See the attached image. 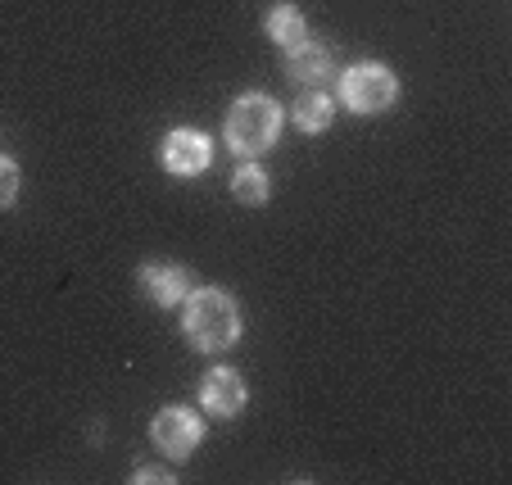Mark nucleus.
I'll use <instances>...</instances> for the list:
<instances>
[{"label": "nucleus", "mask_w": 512, "mask_h": 485, "mask_svg": "<svg viewBox=\"0 0 512 485\" xmlns=\"http://www.w3.org/2000/svg\"><path fill=\"white\" fill-rule=\"evenodd\" d=\"M277 132H281V105L272 96H263V91H245L232 105V114H227V150H236L245 159L272 150Z\"/></svg>", "instance_id": "f03ea898"}, {"label": "nucleus", "mask_w": 512, "mask_h": 485, "mask_svg": "<svg viewBox=\"0 0 512 485\" xmlns=\"http://www.w3.org/2000/svg\"><path fill=\"white\" fill-rule=\"evenodd\" d=\"M263 32H268L272 41H277L281 50L300 46V41H309V23H304V14L295 10V5H272L268 19H263Z\"/></svg>", "instance_id": "1a4fd4ad"}, {"label": "nucleus", "mask_w": 512, "mask_h": 485, "mask_svg": "<svg viewBox=\"0 0 512 485\" xmlns=\"http://www.w3.org/2000/svg\"><path fill=\"white\" fill-rule=\"evenodd\" d=\"M150 436H155V445L164 449L168 458H191L195 449H200V440H204V422H200V413L173 404V408H159L155 413Z\"/></svg>", "instance_id": "20e7f679"}, {"label": "nucleus", "mask_w": 512, "mask_h": 485, "mask_svg": "<svg viewBox=\"0 0 512 485\" xmlns=\"http://www.w3.org/2000/svg\"><path fill=\"white\" fill-rule=\"evenodd\" d=\"M331 46H318V41H300V46L286 50V78L290 82H304V87H318V82L331 78Z\"/></svg>", "instance_id": "6e6552de"}, {"label": "nucleus", "mask_w": 512, "mask_h": 485, "mask_svg": "<svg viewBox=\"0 0 512 485\" xmlns=\"http://www.w3.org/2000/svg\"><path fill=\"white\" fill-rule=\"evenodd\" d=\"M159 159H164L168 173L177 177H195L213 164V141L200 132V127H173L159 146Z\"/></svg>", "instance_id": "39448f33"}, {"label": "nucleus", "mask_w": 512, "mask_h": 485, "mask_svg": "<svg viewBox=\"0 0 512 485\" xmlns=\"http://www.w3.org/2000/svg\"><path fill=\"white\" fill-rule=\"evenodd\" d=\"M132 481H164V485H173L177 481V476L173 472H164V467H136V472H132Z\"/></svg>", "instance_id": "ddd939ff"}, {"label": "nucleus", "mask_w": 512, "mask_h": 485, "mask_svg": "<svg viewBox=\"0 0 512 485\" xmlns=\"http://www.w3.org/2000/svg\"><path fill=\"white\" fill-rule=\"evenodd\" d=\"M232 195L241 204H250V209H259V204H268V195H272V177L263 173L259 164H241L232 173Z\"/></svg>", "instance_id": "9b49d317"}, {"label": "nucleus", "mask_w": 512, "mask_h": 485, "mask_svg": "<svg viewBox=\"0 0 512 485\" xmlns=\"http://www.w3.org/2000/svg\"><path fill=\"white\" fill-rule=\"evenodd\" d=\"M186 313H182V331L200 354H223L241 340V309L227 291L204 286V291L186 295Z\"/></svg>", "instance_id": "f257e3e1"}, {"label": "nucleus", "mask_w": 512, "mask_h": 485, "mask_svg": "<svg viewBox=\"0 0 512 485\" xmlns=\"http://www.w3.org/2000/svg\"><path fill=\"white\" fill-rule=\"evenodd\" d=\"M399 96V82L386 64H354L340 78V100H345L354 114H381L390 109Z\"/></svg>", "instance_id": "7ed1b4c3"}, {"label": "nucleus", "mask_w": 512, "mask_h": 485, "mask_svg": "<svg viewBox=\"0 0 512 485\" xmlns=\"http://www.w3.org/2000/svg\"><path fill=\"white\" fill-rule=\"evenodd\" d=\"M245 381H241V372H232V368H209L204 372V381H200V404L209 408L213 418H236L245 408Z\"/></svg>", "instance_id": "0eeeda50"}, {"label": "nucleus", "mask_w": 512, "mask_h": 485, "mask_svg": "<svg viewBox=\"0 0 512 485\" xmlns=\"http://www.w3.org/2000/svg\"><path fill=\"white\" fill-rule=\"evenodd\" d=\"M290 118H295V127L309 136L327 132L331 118H336V105H331V96H322V91H309V96L295 100V109H290Z\"/></svg>", "instance_id": "9d476101"}, {"label": "nucleus", "mask_w": 512, "mask_h": 485, "mask_svg": "<svg viewBox=\"0 0 512 485\" xmlns=\"http://www.w3.org/2000/svg\"><path fill=\"white\" fill-rule=\"evenodd\" d=\"M19 186H23V173H19V159L0 155V209H10L19 200Z\"/></svg>", "instance_id": "f8f14e48"}, {"label": "nucleus", "mask_w": 512, "mask_h": 485, "mask_svg": "<svg viewBox=\"0 0 512 485\" xmlns=\"http://www.w3.org/2000/svg\"><path fill=\"white\" fill-rule=\"evenodd\" d=\"M136 282H141L145 300H155L159 309H173L191 295V272L177 268V263H141Z\"/></svg>", "instance_id": "423d86ee"}]
</instances>
